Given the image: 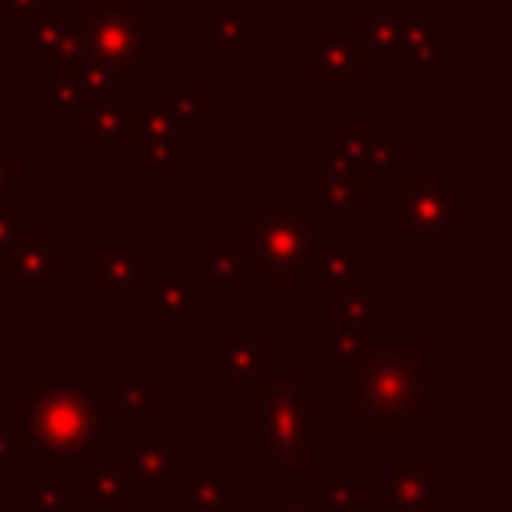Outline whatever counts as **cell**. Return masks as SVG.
<instances>
[{
    "mask_svg": "<svg viewBox=\"0 0 512 512\" xmlns=\"http://www.w3.org/2000/svg\"><path fill=\"white\" fill-rule=\"evenodd\" d=\"M440 412V364L420 340H364L344 372L352 436H412Z\"/></svg>",
    "mask_w": 512,
    "mask_h": 512,
    "instance_id": "6da1fadb",
    "label": "cell"
},
{
    "mask_svg": "<svg viewBox=\"0 0 512 512\" xmlns=\"http://www.w3.org/2000/svg\"><path fill=\"white\" fill-rule=\"evenodd\" d=\"M108 396L96 392L88 376L44 380L24 400L20 448L36 456V480H56L60 464L84 456L108 428Z\"/></svg>",
    "mask_w": 512,
    "mask_h": 512,
    "instance_id": "7a4b0ae2",
    "label": "cell"
},
{
    "mask_svg": "<svg viewBox=\"0 0 512 512\" xmlns=\"http://www.w3.org/2000/svg\"><path fill=\"white\" fill-rule=\"evenodd\" d=\"M252 396L260 400L256 468H264L276 488H312V380L300 376L292 360L276 356Z\"/></svg>",
    "mask_w": 512,
    "mask_h": 512,
    "instance_id": "3957f363",
    "label": "cell"
},
{
    "mask_svg": "<svg viewBox=\"0 0 512 512\" xmlns=\"http://www.w3.org/2000/svg\"><path fill=\"white\" fill-rule=\"evenodd\" d=\"M316 224L284 192L256 196V208L236 216V260L256 272L260 288H316L312 280Z\"/></svg>",
    "mask_w": 512,
    "mask_h": 512,
    "instance_id": "277c9868",
    "label": "cell"
},
{
    "mask_svg": "<svg viewBox=\"0 0 512 512\" xmlns=\"http://www.w3.org/2000/svg\"><path fill=\"white\" fill-rule=\"evenodd\" d=\"M476 200L456 176H400V188L384 196V228L400 236L408 252H456L460 216H472Z\"/></svg>",
    "mask_w": 512,
    "mask_h": 512,
    "instance_id": "5b68a950",
    "label": "cell"
},
{
    "mask_svg": "<svg viewBox=\"0 0 512 512\" xmlns=\"http://www.w3.org/2000/svg\"><path fill=\"white\" fill-rule=\"evenodd\" d=\"M88 60L112 64L124 72L148 68V16L128 0H92L88 12H76Z\"/></svg>",
    "mask_w": 512,
    "mask_h": 512,
    "instance_id": "8992f818",
    "label": "cell"
},
{
    "mask_svg": "<svg viewBox=\"0 0 512 512\" xmlns=\"http://www.w3.org/2000/svg\"><path fill=\"white\" fill-rule=\"evenodd\" d=\"M124 144H128V156L136 164H144V172L152 180H180L184 176V140L168 116H160L144 104H132Z\"/></svg>",
    "mask_w": 512,
    "mask_h": 512,
    "instance_id": "52a82bcc",
    "label": "cell"
},
{
    "mask_svg": "<svg viewBox=\"0 0 512 512\" xmlns=\"http://www.w3.org/2000/svg\"><path fill=\"white\" fill-rule=\"evenodd\" d=\"M368 176L352 172L328 156L308 160V216H364Z\"/></svg>",
    "mask_w": 512,
    "mask_h": 512,
    "instance_id": "ba28073f",
    "label": "cell"
},
{
    "mask_svg": "<svg viewBox=\"0 0 512 512\" xmlns=\"http://www.w3.org/2000/svg\"><path fill=\"white\" fill-rule=\"evenodd\" d=\"M152 264L148 252L140 244H132V236L124 228H116L96 252H92V288L108 292V300L116 308H124L132 300L136 288H144Z\"/></svg>",
    "mask_w": 512,
    "mask_h": 512,
    "instance_id": "9c48e42d",
    "label": "cell"
},
{
    "mask_svg": "<svg viewBox=\"0 0 512 512\" xmlns=\"http://www.w3.org/2000/svg\"><path fill=\"white\" fill-rule=\"evenodd\" d=\"M4 288H56L60 284V236L52 228L24 232L0 260Z\"/></svg>",
    "mask_w": 512,
    "mask_h": 512,
    "instance_id": "30bf717a",
    "label": "cell"
},
{
    "mask_svg": "<svg viewBox=\"0 0 512 512\" xmlns=\"http://www.w3.org/2000/svg\"><path fill=\"white\" fill-rule=\"evenodd\" d=\"M312 280L324 292L368 284V248L352 244V236L340 228L316 232L312 236Z\"/></svg>",
    "mask_w": 512,
    "mask_h": 512,
    "instance_id": "8fae6325",
    "label": "cell"
},
{
    "mask_svg": "<svg viewBox=\"0 0 512 512\" xmlns=\"http://www.w3.org/2000/svg\"><path fill=\"white\" fill-rule=\"evenodd\" d=\"M188 472V456L164 432H132L128 436V484L132 488H168Z\"/></svg>",
    "mask_w": 512,
    "mask_h": 512,
    "instance_id": "7c38bea8",
    "label": "cell"
},
{
    "mask_svg": "<svg viewBox=\"0 0 512 512\" xmlns=\"http://www.w3.org/2000/svg\"><path fill=\"white\" fill-rule=\"evenodd\" d=\"M440 472L424 464L420 448H404L400 464L384 476V512H440Z\"/></svg>",
    "mask_w": 512,
    "mask_h": 512,
    "instance_id": "4fadbf2b",
    "label": "cell"
},
{
    "mask_svg": "<svg viewBox=\"0 0 512 512\" xmlns=\"http://www.w3.org/2000/svg\"><path fill=\"white\" fill-rule=\"evenodd\" d=\"M144 288H148V308H144L148 324H164V320L200 324L204 320V288L192 284L184 268H152Z\"/></svg>",
    "mask_w": 512,
    "mask_h": 512,
    "instance_id": "5bb4252c",
    "label": "cell"
},
{
    "mask_svg": "<svg viewBox=\"0 0 512 512\" xmlns=\"http://www.w3.org/2000/svg\"><path fill=\"white\" fill-rule=\"evenodd\" d=\"M276 356H280L276 344L252 320H244L228 340H220V376H228L240 396H252V388L260 384V376L272 368Z\"/></svg>",
    "mask_w": 512,
    "mask_h": 512,
    "instance_id": "9a60e30c",
    "label": "cell"
},
{
    "mask_svg": "<svg viewBox=\"0 0 512 512\" xmlns=\"http://www.w3.org/2000/svg\"><path fill=\"white\" fill-rule=\"evenodd\" d=\"M308 48H312L308 80L316 88H364L368 84L372 72L364 68V60L348 44V36H336L328 28H312L308 32Z\"/></svg>",
    "mask_w": 512,
    "mask_h": 512,
    "instance_id": "2e32d148",
    "label": "cell"
},
{
    "mask_svg": "<svg viewBox=\"0 0 512 512\" xmlns=\"http://www.w3.org/2000/svg\"><path fill=\"white\" fill-rule=\"evenodd\" d=\"M100 100H132V72L112 68V64H96V60H80L68 76L64 96L56 100V120L64 124L76 108L84 104H100Z\"/></svg>",
    "mask_w": 512,
    "mask_h": 512,
    "instance_id": "e0dca14e",
    "label": "cell"
},
{
    "mask_svg": "<svg viewBox=\"0 0 512 512\" xmlns=\"http://www.w3.org/2000/svg\"><path fill=\"white\" fill-rule=\"evenodd\" d=\"M20 48L32 52L36 60H48V64H80V60H88L76 12H60V8L40 16V20H32L20 32Z\"/></svg>",
    "mask_w": 512,
    "mask_h": 512,
    "instance_id": "ac0fdd59",
    "label": "cell"
},
{
    "mask_svg": "<svg viewBox=\"0 0 512 512\" xmlns=\"http://www.w3.org/2000/svg\"><path fill=\"white\" fill-rule=\"evenodd\" d=\"M348 44L360 52L368 72H396L404 68L400 52V12H372L360 28L348 32Z\"/></svg>",
    "mask_w": 512,
    "mask_h": 512,
    "instance_id": "d6986e66",
    "label": "cell"
},
{
    "mask_svg": "<svg viewBox=\"0 0 512 512\" xmlns=\"http://www.w3.org/2000/svg\"><path fill=\"white\" fill-rule=\"evenodd\" d=\"M200 48L204 52H256L260 48V16L256 12H204Z\"/></svg>",
    "mask_w": 512,
    "mask_h": 512,
    "instance_id": "ffe728a7",
    "label": "cell"
},
{
    "mask_svg": "<svg viewBox=\"0 0 512 512\" xmlns=\"http://www.w3.org/2000/svg\"><path fill=\"white\" fill-rule=\"evenodd\" d=\"M388 316V292L376 288L372 280L360 288H328V320L348 324V328H368Z\"/></svg>",
    "mask_w": 512,
    "mask_h": 512,
    "instance_id": "44dd1931",
    "label": "cell"
},
{
    "mask_svg": "<svg viewBox=\"0 0 512 512\" xmlns=\"http://www.w3.org/2000/svg\"><path fill=\"white\" fill-rule=\"evenodd\" d=\"M128 120H132V100H100V104L76 108L64 124L80 144H96V140H124Z\"/></svg>",
    "mask_w": 512,
    "mask_h": 512,
    "instance_id": "7402d4cb",
    "label": "cell"
},
{
    "mask_svg": "<svg viewBox=\"0 0 512 512\" xmlns=\"http://www.w3.org/2000/svg\"><path fill=\"white\" fill-rule=\"evenodd\" d=\"M400 52L412 68L440 64V16L436 12H408L400 16Z\"/></svg>",
    "mask_w": 512,
    "mask_h": 512,
    "instance_id": "603a6c76",
    "label": "cell"
},
{
    "mask_svg": "<svg viewBox=\"0 0 512 512\" xmlns=\"http://www.w3.org/2000/svg\"><path fill=\"white\" fill-rule=\"evenodd\" d=\"M176 488L184 492V512H232L240 504V488L204 468H188Z\"/></svg>",
    "mask_w": 512,
    "mask_h": 512,
    "instance_id": "cb8c5ba5",
    "label": "cell"
},
{
    "mask_svg": "<svg viewBox=\"0 0 512 512\" xmlns=\"http://www.w3.org/2000/svg\"><path fill=\"white\" fill-rule=\"evenodd\" d=\"M72 500L88 504V508H108V504H124L128 500V476L120 468H76L72 480Z\"/></svg>",
    "mask_w": 512,
    "mask_h": 512,
    "instance_id": "d4e9b609",
    "label": "cell"
},
{
    "mask_svg": "<svg viewBox=\"0 0 512 512\" xmlns=\"http://www.w3.org/2000/svg\"><path fill=\"white\" fill-rule=\"evenodd\" d=\"M144 108L168 116L176 128H180V124H200V120H204V92H200V88L148 84V88H144Z\"/></svg>",
    "mask_w": 512,
    "mask_h": 512,
    "instance_id": "484cf974",
    "label": "cell"
},
{
    "mask_svg": "<svg viewBox=\"0 0 512 512\" xmlns=\"http://www.w3.org/2000/svg\"><path fill=\"white\" fill-rule=\"evenodd\" d=\"M312 512H368V488L352 484V476L344 468H332L324 476V484H312Z\"/></svg>",
    "mask_w": 512,
    "mask_h": 512,
    "instance_id": "4316f807",
    "label": "cell"
},
{
    "mask_svg": "<svg viewBox=\"0 0 512 512\" xmlns=\"http://www.w3.org/2000/svg\"><path fill=\"white\" fill-rule=\"evenodd\" d=\"M368 124L364 120H332L328 124V160L352 168V172H364V148H368Z\"/></svg>",
    "mask_w": 512,
    "mask_h": 512,
    "instance_id": "83f0119b",
    "label": "cell"
},
{
    "mask_svg": "<svg viewBox=\"0 0 512 512\" xmlns=\"http://www.w3.org/2000/svg\"><path fill=\"white\" fill-rule=\"evenodd\" d=\"M104 396H108V408L120 412V416H148L152 412L148 376H112Z\"/></svg>",
    "mask_w": 512,
    "mask_h": 512,
    "instance_id": "f1b7e54d",
    "label": "cell"
},
{
    "mask_svg": "<svg viewBox=\"0 0 512 512\" xmlns=\"http://www.w3.org/2000/svg\"><path fill=\"white\" fill-rule=\"evenodd\" d=\"M24 512H80V504L72 500V488L60 484V480H28L20 488V500H16Z\"/></svg>",
    "mask_w": 512,
    "mask_h": 512,
    "instance_id": "f546056e",
    "label": "cell"
},
{
    "mask_svg": "<svg viewBox=\"0 0 512 512\" xmlns=\"http://www.w3.org/2000/svg\"><path fill=\"white\" fill-rule=\"evenodd\" d=\"M240 280H244V268H240L236 252H224V248L204 252V260H200V288H236Z\"/></svg>",
    "mask_w": 512,
    "mask_h": 512,
    "instance_id": "4dcf8cb0",
    "label": "cell"
},
{
    "mask_svg": "<svg viewBox=\"0 0 512 512\" xmlns=\"http://www.w3.org/2000/svg\"><path fill=\"white\" fill-rule=\"evenodd\" d=\"M56 8H60V0H0V28L20 36L32 20H40Z\"/></svg>",
    "mask_w": 512,
    "mask_h": 512,
    "instance_id": "1f68e13d",
    "label": "cell"
},
{
    "mask_svg": "<svg viewBox=\"0 0 512 512\" xmlns=\"http://www.w3.org/2000/svg\"><path fill=\"white\" fill-rule=\"evenodd\" d=\"M364 176H392V180L404 176V156H400L396 140H376V136H368V148H364Z\"/></svg>",
    "mask_w": 512,
    "mask_h": 512,
    "instance_id": "d6a6232c",
    "label": "cell"
},
{
    "mask_svg": "<svg viewBox=\"0 0 512 512\" xmlns=\"http://www.w3.org/2000/svg\"><path fill=\"white\" fill-rule=\"evenodd\" d=\"M32 228H40V216L36 212H28L24 204H0V260H4V252L24 236V232H32Z\"/></svg>",
    "mask_w": 512,
    "mask_h": 512,
    "instance_id": "836d02e7",
    "label": "cell"
},
{
    "mask_svg": "<svg viewBox=\"0 0 512 512\" xmlns=\"http://www.w3.org/2000/svg\"><path fill=\"white\" fill-rule=\"evenodd\" d=\"M20 188H24V164L16 156L4 152L0 144V204H20Z\"/></svg>",
    "mask_w": 512,
    "mask_h": 512,
    "instance_id": "e575fe53",
    "label": "cell"
},
{
    "mask_svg": "<svg viewBox=\"0 0 512 512\" xmlns=\"http://www.w3.org/2000/svg\"><path fill=\"white\" fill-rule=\"evenodd\" d=\"M360 348H364V332H360V328L332 324V332H328V356H336V360H344V364H348Z\"/></svg>",
    "mask_w": 512,
    "mask_h": 512,
    "instance_id": "d590c367",
    "label": "cell"
},
{
    "mask_svg": "<svg viewBox=\"0 0 512 512\" xmlns=\"http://www.w3.org/2000/svg\"><path fill=\"white\" fill-rule=\"evenodd\" d=\"M24 468V448L20 436L8 432V420L0 416V472H20Z\"/></svg>",
    "mask_w": 512,
    "mask_h": 512,
    "instance_id": "8d00e7d4",
    "label": "cell"
},
{
    "mask_svg": "<svg viewBox=\"0 0 512 512\" xmlns=\"http://www.w3.org/2000/svg\"><path fill=\"white\" fill-rule=\"evenodd\" d=\"M0 512H24V508H20V504H16V500H12V496L0 488Z\"/></svg>",
    "mask_w": 512,
    "mask_h": 512,
    "instance_id": "74e56055",
    "label": "cell"
},
{
    "mask_svg": "<svg viewBox=\"0 0 512 512\" xmlns=\"http://www.w3.org/2000/svg\"><path fill=\"white\" fill-rule=\"evenodd\" d=\"M280 512H312L308 504H280Z\"/></svg>",
    "mask_w": 512,
    "mask_h": 512,
    "instance_id": "f35d334b",
    "label": "cell"
},
{
    "mask_svg": "<svg viewBox=\"0 0 512 512\" xmlns=\"http://www.w3.org/2000/svg\"><path fill=\"white\" fill-rule=\"evenodd\" d=\"M96 512H132L128 504H108V508H96Z\"/></svg>",
    "mask_w": 512,
    "mask_h": 512,
    "instance_id": "ab89813d",
    "label": "cell"
},
{
    "mask_svg": "<svg viewBox=\"0 0 512 512\" xmlns=\"http://www.w3.org/2000/svg\"><path fill=\"white\" fill-rule=\"evenodd\" d=\"M0 356H4V336H0Z\"/></svg>",
    "mask_w": 512,
    "mask_h": 512,
    "instance_id": "60d3db41",
    "label": "cell"
}]
</instances>
